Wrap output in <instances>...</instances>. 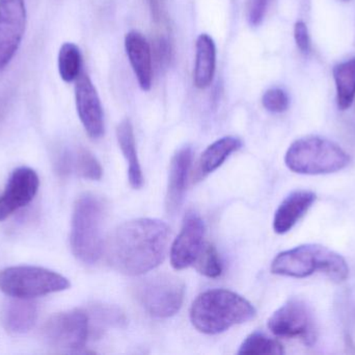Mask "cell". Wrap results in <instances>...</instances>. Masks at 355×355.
Wrapping results in <instances>:
<instances>
[{"label": "cell", "mask_w": 355, "mask_h": 355, "mask_svg": "<svg viewBox=\"0 0 355 355\" xmlns=\"http://www.w3.org/2000/svg\"><path fill=\"white\" fill-rule=\"evenodd\" d=\"M170 237V227L158 219L127 221L108 238L105 247L108 264L130 276L150 272L166 258Z\"/></svg>", "instance_id": "6da1fadb"}, {"label": "cell", "mask_w": 355, "mask_h": 355, "mask_svg": "<svg viewBox=\"0 0 355 355\" xmlns=\"http://www.w3.org/2000/svg\"><path fill=\"white\" fill-rule=\"evenodd\" d=\"M250 302L229 290H209L198 296L190 308V321L200 333L218 335L256 317Z\"/></svg>", "instance_id": "7a4b0ae2"}, {"label": "cell", "mask_w": 355, "mask_h": 355, "mask_svg": "<svg viewBox=\"0 0 355 355\" xmlns=\"http://www.w3.org/2000/svg\"><path fill=\"white\" fill-rule=\"evenodd\" d=\"M271 272L293 279L319 272L340 283L347 279L349 268L345 258L337 252L325 246L306 244L277 254L271 264Z\"/></svg>", "instance_id": "3957f363"}, {"label": "cell", "mask_w": 355, "mask_h": 355, "mask_svg": "<svg viewBox=\"0 0 355 355\" xmlns=\"http://www.w3.org/2000/svg\"><path fill=\"white\" fill-rule=\"evenodd\" d=\"M104 216L105 206L101 198L87 193L77 199L73 210L70 243L73 254L85 264H96L101 258Z\"/></svg>", "instance_id": "277c9868"}, {"label": "cell", "mask_w": 355, "mask_h": 355, "mask_svg": "<svg viewBox=\"0 0 355 355\" xmlns=\"http://www.w3.org/2000/svg\"><path fill=\"white\" fill-rule=\"evenodd\" d=\"M285 163L298 174H329L347 167L349 156L334 142L312 135L293 142L287 150Z\"/></svg>", "instance_id": "5b68a950"}, {"label": "cell", "mask_w": 355, "mask_h": 355, "mask_svg": "<svg viewBox=\"0 0 355 355\" xmlns=\"http://www.w3.org/2000/svg\"><path fill=\"white\" fill-rule=\"evenodd\" d=\"M70 287L68 279L41 267L14 266L0 271V291L10 297L33 299Z\"/></svg>", "instance_id": "8992f818"}, {"label": "cell", "mask_w": 355, "mask_h": 355, "mask_svg": "<svg viewBox=\"0 0 355 355\" xmlns=\"http://www.w3.org/2000/svg\"><path fill=\"white\" fill-rule=\"evenodd\" d=\"M135 296L150 316L171 318L182 308L185 283L179 277L168 273L151 275L135 285Z\"/></svg>", "instance_id": "52a82bcc"}, {"label": "cell", "mask_w": 355, "mask_h": 355, "mask_svg": "<svg viewBox=\"0 0 355 355\" xmlns=\"http://www.w3.org/2000/svg\"><path fill=\"white\" fill-rule=\"evenodd\" d=\"M89 336V316L81 310L67 311L53 315L43 327L46 343L62 352H79L85 347Z\"/></svg>", "instance_id": "ba28073f"}, {"label": "cell", "mask_w": 355, "mask_h": 355, "mask_svg": "<svg viewBox=\"0 0 355 355\" xmlns=\"http://www.w3.org/2000/svg\"><path fill=\"white\" fill-rule=\"evenodd\" d=\"M268 329L277 337L300 338L306 345H313L316 341L312 311L298 298H291L273 313L268 320Z\"/></svg>", "instance_id": "9c48e42d"}, {"label": "cell", "mask_w": 355, "mask_h": 355, "mask_svg": "<svg viewBox=\"0 0 355 355\" xmlns=\"http://www.w3.org/2000/svg\"><path fill=\"white\" fill-rule=\"evenodd\" d=\"M25 26L24 0H0V72L6 68L18 51Z\"/></svg>", "instance_id": "30bf717a"}, {"label": "cell", "mask_w": 355, "mask_h": 355, "mask_svg": "<svg viewBox=\"0 0 355 355\" xmlns=\"http://www.w3.org/2000/svg\"><path fill=\"white\" fill-rule=\"evenodd\" d=\"M40 179L33 169L19 167L8 179L0 195V222L28 206L39 191Z\"/></svg>", "instance_id": "8fae6325"}, {"label": "cell", "mask_w": 355, "mask_h": 355, "mask_svg": "<svg viewBox=\"0 0 355 355\" xmlns=\"http://www.w3.org/2000/svg\"><path fill=\"white\" fill-rule=\"evenodd\" d=\"M204 221L196 213H188L171 248L173 268L183 270L193 265L204 247Z\"/></svg>", "instance_id": "7c38bea8"}, {"label": "cell", "mask_w": 355, "mask_h": 355, "mask_svg": "<svg viewBox=\"0 0 355 355\" xmlns=\"http://www.w3.org/2000/svg\"><path fill=\"white\" fill-rule=\"evenodd\" d=\"M75 102L79 119L87 135L92 139H100L105 129L103 108L93 81L85 73L76 79Z\"/></svg>", "instance_id": "4fadbf2b"}, {"label": "cell", "mask_w": 355, "mask_h": 355, "mask_svg": "<svg viewBox=\"0 0 355 355\" xmlns=\"http://www.w3.org/2000/svg\"><path fill=\"white\" fill-rule=\"evenodd\" d=\"M125 49L143 91L151 90L153 81L152 51L147 39L137 31H129L125 37Z\"/></svg>", "instance_id": "5bb4252c"}, {"label": "cell", "mask_w": 355, "mask_h": 355, "mask_svg": "<svg viewBox=\"0 0 355 355\" xmlns=\"http://www.w3.org/2000/svg\"><path fill=\"white\" fill-rule=\"evenodd\" d=\"M316 200V194L308 190L292 192L283 200L273 218V229L279 235L291 231L308 213Z\"/></svg>", "instance_id": "9a60e30c"}, {"label": "cell", "mask_w": 355, "mask_h": 355, "mask_svg": "<svg viewBox=\"0 0 355 355\" xmlns=\"http://www.w3.org/2000/svg\"><path fill=\"white\" fill-rule=\"evenodd\" d=\"M191 160V147L185 146L175 154L171 163L166 202V210L170 214H175L181 208L184 195H185Z\"/></svg>", "instance_id": "2e32d148"}, {"label": "cell", "mask_w": 355, "mask_h": 355, "mask_svg": "<svg viewBox=\"0 0 355 355\" xmlns=\"http://www.w3.org/2000/svg\"><path fill=\"white\" fill-rule=\"evenodd\" d=\"M37 320V306L31 299L10 297L2 306V327L8 333L14 335L28 333Z\"/></svg>", "instance_id": "e0dca14e"}, {"label": "cell", "mask_w": 355, "mask_h": 355, "mask_svg": "<svg viewBox=\"0 0 355 355\" xmlns=\"http://www.w3.org/2000/svg\"><path fill=\"white\" fill-rule=\"evenodd\" d=\"M56 170L60 175L75 173L89 181H99L103 174L99 160L92 152L83 147L75 150H64L56 162Z\"/></svg>", "instance_id": "ac0fdd59"}, {"label": "cell", "mask_w": 355, "mask_h": 355, "mask_svg": "<svg viewBox=\"0 0 355 355\" xmlns=\"http://www.w3.org/2000/svg\"><path fill=\"white\" fill-rule=\"evenodd\" d=\"M196 49L193 83L198 89L204 90L210 87L214 79L216 47L210 35L202 33L196 40Z\"/></svg>", "instance_id": "d6986e66"}, {"label": "cell", "mask_w": 355, "mask_h": 355, "mask_svg": "<svg viewBox=\"0 0 355 355\" xmlns=\"http://www.w3.org/2000/svg\"><path fill=\"white\" fill-rule=\"evenodd\" d=\"M116 139L126 160L129 183L133 189H141L144 185L143 171L137 156L135 131L129 119H125L118 125Z\"/></svg>", "instance_id": "ffe728a7"}, {"label": "cell", "mask_w": 355, "mask_h": 355, "mask_svg": "<svg viewBox=\"0 0 355 355\" xmlns=\"http://www.w3.org/2000/svg\"><path fill=\"white\" fill-rule=\"evenodd\" d=\"M241 140L236 137H223L211 144L198 160L196 179H202L219 168L227 158L240 149Z\"/></svg>", "instance_id": "44dd1931"}, {"label": "cell", "mask_w": 355, "mask_h": 355, "mask_svg": "<svg viewBox=\"0 0 355 355\" xmlns=\"http://www.w3.org/2000/svg\"><path fill=\"white\" fill-rule=\"evenodd\" d=\"M334 79L338 106L340 110H348L355 99V58L337 65L334 68Z\"/></svg>", "instance_id": "7402d4cb"}, {"label": "cell", "mask_w": 355, "mask_h": 355, "mask_svg": "<svg viewBox=\"0 0 355 355\" xmlns=\"http://www.w3.org/2000/svg\"><path fill=\"white\" fill-rule=\"evenodd\" d=\"M58 72L62 81L72 83L81 74V52L78 46L67 42L58 52Z\"/></svg>", "instance_id": "603a6c76"}, {"label": "cell", "mask_w": 355, "mask_h": 355, "mask_svg": "<svg viewBox=\"0 0 355 355\" xmlns=\"http://www.w3.org/2000/svg\"><path fill=\"white\" fill-rule=\"evenodd\" d=\"M238 354L282 355L285 352L283 345L277 340L271 339L262 333H254L244 340Z\"/></svg>", "instance_id": "cb8c5ba5"}, {"label": "cell", "mask_w": 355, "mask_h": 355, "mask_svg": "<svg viewBox=\"0 0 355 355\" xmlns=\"http://www.w3.org/2000/svg\"><path fill=\"white\" fill-rule=\"evenodd\" d=\"M194 265L200 274L209 279H217L223 273V263L212 244L204 245Z\"/></svg>", "instance_id": "d4e9b609"}, {"label": "cell", "mask_w": 355, "mask_h": 355, "mask_svg": "<svg viewBox=\"0 0 355 355\" xmlns=\"http://www.w3.org/2000/svg\"><path fill=\"white\" fill-rule=\"evenodd\" d=\"M89 316V324L94 323L97 329H101L102 327H121L125 323L124 315L116 308H107L103 306H92Z\"/></svg>", "instance_id": "484cf974"}, {"label": "cell", "mask_w": 355, "mask_h": 355, "mask_svg": "<svg viewBox=\"0 0 355 355\" xmlns=\"http://www.w3.org/2000/svg\"><path fill=\"white\" fill-rule=\"evenodd\" d=\"M262 104L268 112L279 114L286 112L289 108V97L284 90L272 88L265 92Z\"/></svg>", "instance_id": "4316f807"}, {"label": "cell", "mask_w": 355, "mask_h": 355, "mask_svg": "<svg viewBox=\"0 0 355 355\" xmlns=\"http://www.w3.org/2000/svg\"><path fill=\"white\" fill-rule=\"evenodd\" d=\"M269 0H250L248 8V22L252 26H258L262 23L268 8Z\"/></svg>", "instance_id": "83f0119b"}, {"label": "cell", "mask_w": 355, "mask_h": 355, "mask_svg": "<svg viewBox=\"0 0 355 355\" xmlns=\"http://www.w3.org/2000/svg\"><path fill=\"white\" fill-rule=\"evenodd\" d=\"M294 38L300 51L302 53H308L311 49L310 35H309L308 26L304 21H298L295 23Z\"/></svg>", "instance_id": "f1b7e54d"}, {"label": "cell", "mask_w": 355, "mask_h": 355, "mask_svg": "<svg viewBox=\"0 0 355 355\" xmlns=\"http://www.w3.org/2000/svg\"><path fill=\"white\" fill-rule=\"evenodd\" d=\"M156 58L162 66H166L170 63L172 56V48L170 42L166 38L162 37L156 41L155 45Z\"/></svg>", "instance_id": "f546056e"}, {"label": "cell", "mask_w": 355, "mask_h": 355, "mask_svg": "<svg viewBox=\"0 0 355 355\" xmlns=\"http://www.w3.org/2000/svg\"><path fill=\"white\" fill-rule=\"evenodd\" d=\"M344 1H348V0H344Z\"/></svg>", "instance_id": "4dcf8cb0"}]
</instances>
